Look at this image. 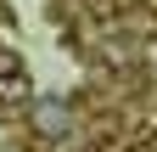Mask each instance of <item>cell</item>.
<instances>
[{"label":"cell","instance_id":"1","mask_svg":"<svg viewBox=\"0 0 157 152\" xmlns=\"http://www.w3.org/2000/svg\"><path fill=\"white\" fill-rule=\"evenodd\" d=\"M28 124H34V135H45V141L67 135V102H56V96L34 102V107H28Z\"/></svg>","mask_w":157,"mask_h":152},{"label":"cell","instance_id":"2","mask_svg":"<svg viewBox=\"0 0 157 152\" xmlns=\"http://www.w3.org/2000/svg\"><path fill=\"white\" fill-rule=\"evenodd\" d=\"M11 73H23V56H17L11 45H0V79H11Z\"/></svg>","mask_w":157,"mask_h":152},{"label":"cell","instance_id":"4","mask_svg":"<svg viewBox=\"0 0 157 152\" xmlns=\"http://www.w3.org/2000/svg\"><path fill=\"white\" fill-rule=\"evenodd\" d=\"M140 45H146V62L157 68V34H151V40H140Z\"/></svg>","mask_w":157,"mask_h":152},{"label":"cell","instance_id":"3","mask_svg":"<svg viewBox=\"0 0 157 152\" xmlns=\"http://www.w3.org/2000/svg\"><path fill=\"white\" fill-rule=\"evenodd\" d=\"M129 152H157V135H140V141H135Z\"/></svg>","mask_w":157,"mask_h":152},{"label":"cell","instance_id":"5","mask_svg":"<svg viewBox=\"0 0 157 152\" xmlns=\"http://www.w3.org/2000/svg\"><path fill=\"white\" fill-rule=\"evenodd\" d=\"M6 17H11V11H6V6H0V23H6Z\"/></svg>","mask_w":157,"mask_h":152}]
</instances>
